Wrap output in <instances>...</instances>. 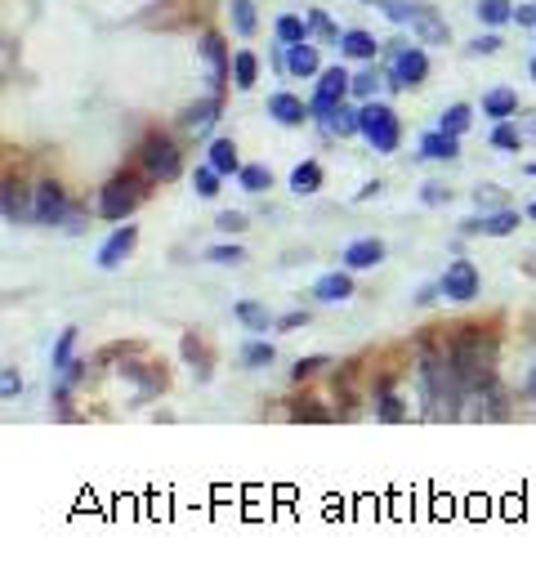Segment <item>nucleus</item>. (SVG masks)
I'll return each instance as SVG.
<instances>
[{"label": "nucleus", "instance_id": "f257e3e1", "mask_svg": "<svg viewBox=\"0 0 536 581\" xmlns=\"http://www.w3.org/2000/svg\"><path fill=\"white\" fill-rule=\"evenodd\" d=\"M465 380L456 371L452 354H425L420 358V407L429 421H456L465 412Z\"/></svg>", "mask_w": 536, "mask_h": 581}, {"label": "nucleus", "instance_id": "f03ea898", "mask_svg": "<svg viewBox=\"0 0 536 581\" xmlns=\"http://www.w3.org/2000/svg\"><path fill=\"white\" fill-rule=\"evenodd\" d=\"M358 135L367 139V148L371 152H380V157H389V152H398L402 144V121H398V112L389 108V103H362L358 108Z\"/></svg>", "mask_w": 536, "mask_h": 581}, {"label": "nucleus", "instance_id": "7ed1b4c3", "mask_svg": "<svg viewBox=\"0 0 536 581\" xmlns=\"http://www.w3.org/2000/svg\"><path fill=\"white\" fill-rule=\"evenodd\" d=\"M389 54H394V59H389V76H385L389 90H407V85H420L429 76V50L425 45L394 41Z\"/></svg>", "mask_w": 536, "mask_h": 581}, {"label": "nucleus", "instance_id": "20e7f679", "mask_svg": "<svg viewBox=\"0 0 536 581\" xmlns=\"http://www.w3.org/2000/svg\"><path fill=\"white\" fill-rule=\"evenodd\" d=\"M139 202H143V188H139V179H130V175H112L108 184L99 188V215L112 219V224H126V219L139 211Z\"/></svg>", "mask_w": 536, "mask_h": 581}, {"label": "nucleus", "instance_id": "39448f33", "mask_svg": "<svg viewBox=\"0 0 536 581\" xmlns=\"http://www.w3.org/2000/svg\"><path fill=\"white\" fill-rule=\"evenodd\" d=\"M139 166L152 184H170V179H179V170H184V157H179V148L170 144L166 135H148L139 148Z\"/></svg>", "mask_w": 536, "mask_h": 581}, {"label": "nucleus", "instance_id": "423d86ee", "mask_svg": "<svg viewBox=\"0 0 536 581\" xmlns=\"http://www.w3.org/2000/svg\"><path fill=\"white\" fill-rule=\"evenodd\" d=\"M197 59H201V68H206L210 94H224V85L233 81V54H228V41L219 32H201Z\"/></svg>", "mask_w": 536, "mask_h": 581}, {"label": "nucleus", "instance_id": "0eeeda50", "mask_svg": "<svg viewBox=\"0 0 536 581\" xmlns=\"http://www.w3.org/2000/svg\"><path fill=\"white\" fill-rule=\"evenodd\" d=\"M349 85H353V76L344 72V68H322L318 85H313V99H309L313 117H318V121H331L335 112H340V103L349 99Z\"/></svg>", "mask_w": 536, "mask_h": 581}, {"label": "nucleus", "instance_id": "6e6552de", "mask_svg": "<svg viewBox=\"0 0 536 581\" xmlns=\"http://www.w3.org/2000/svg\"><path fill=\"white\" fill-rule=\"evenodd\" d=\"M478 291H483V273H478L469 260H452V264H447V273L438 278V295L452 300V304L478 300Z\"/></svg>", "mask_w": 536, "mask_h": 581}, {"label": "nucleus", "instance_id": "1a4fd4ad", "mask_svg": "<svg viewBox=\"0 0 536 581\" xmlns=\"http://www.w3.org/2000/svg\"><path fill=\"white\" fill-rule=\"evenodd\" d=\"M32 206H36V224H50V228H63L67 219V193L63 184H54V179H41L32 193Z\"/></svg>", "mask_w": 536, "mask_h": 581}, {"label": "nucleus", "instance_id": "9d476101", "mask_svg": "<svg viewBox=\"0 0 536 581\" xmlns=\"http://www.w3.org/2000/svg\"><path fill=\"white\" fill-rule=\"evenodd\" d=\"M282 68L286 76H322V54L313 41H295L282 45Z\"/></svg>", "mask_w": 536, "mask_h": 581}, {"label": "nucleus", "instance_id": "9b49d317", "mask_svg": "<svg viewBox=\"0 0 536 581\" xmlns=\"http://www.w3.org/2000/svg\"><path fill=\"white\" fill-rule=\"evenodd\" d=\"M134 242H139V228H134L130 219H126V224H117V228H112L108 242L99 246V269H117V264L134 251Z\"/></svg>", "mask_w": 536, "mask_h": 581}, {"label": "nucleus", "instance_id": "f8f14e48", "mask_svg": "<svg viewBox=\"0 0 536 581\" xmlns=\"http://www.w3.org/2000/svg\"><path fill=\"white\" fill-rule=\"evenodd\" d=\"M268 117H273L277 126H304V117H313V108H304L300 94L277 90V94H268Z\"/></svg>", "mask_w": 536, "mask_h": 581}, {"label": "nucleus", "instance_id": "ddd939ff", "mask_svg": "<svg viewBox=\"0 0 536 581\" xmlns=\"http://www.w3.org/2000/svg\"><path fill=\"white\" fill-rule=\"evenodd\" d=\"M385 260V242L380 237H358V242H349L344 246V269H353V273H362V269H376V264Z\"/></svg>", "mask_w": 536, "mask_h": 581}, {"label": "nucleus", "instance_id": "4468645a", "mask_svg": "<svg viewBox=\"0 0 536 581\" xmlns=\"http://www.w3.org/2000/svg\"><path fill=\"white\" fill-rule=\"evenodd\" d=\"M416 152L425 161H456V157H461V135H447V130H425Z\"/></svg>", "mask_w": 536, "mask_h": 581}, {"label": "nucleus", "instance_id": "2eb2a0df", "mask_svg": "<svg viewBox=\"0 0 536 581\" xmlns=\"http://www.w3.org/2000/svg\"><path fill=\"white\" fill-rule=\"evenodd\" d=\"M353 295V269H335V273H322L318 282H313V300L318 304H340Z\"/></svg>", "mask_w": 536, "mask_h": 581}, {"label": "nucleus", "instance_id": "dca6fc26", "mask_svg": "<svg viewBox=\"0 0 536 581\" xmlns=\"http://www.w3.org/2000/svg\"><path fill=\"white\" fill-rule=\"evenodd\" d=\"M340 54L344 59H358V63H371L380 54V41L371 32H358V27H353V32H344L340 36Z\"/></svg>", "mask_w": 536, "mask_h": 581}, {"label": "nucleus", "instance_id": "f3484780", "mask_svg": "<svg viewBox=\"0 0 536 581\" xmlns=\"http://www.w3.org/2000/svg\"><path fill=\"white\" fill-rule=\"evenodd\" d=\"M376 416L385 425H398V421H407V403L394 394V380H380L376 385Z\"/></svg>", "mask_w": 536, "mask_h": 581}, {"label": "nucleus", "instance_id": "a211bd4d", "mask_svg": "<svg viewBox=\"0 0 536 581\" xmlns=\"http://www.w3.org/2000/svg\"><path fill=\"white\" fill-rule=\"evenodd\" d=\"M215 121H219V94H210V99H201L184 112V130H193V135H210Z\"/></svg>", "mask_w": 536, "mask_h": 581}, {"label": "nucleus", "instance_id": "6ab92c4d", "mask_svg": "<svg viewBox=\"0 0 536 581\" xmlns=\"http://www.w3.org/2000/svg\"><path fill=\"white\" fill-rule=\"evenodd\" d=\"M206 161L210 166L219 170V175H237V170H242V157H237V144L233 139H210V148H206Z\"/></svg>", "mask_w": 536, "mask_h": 581}, {"label": "nucleus", "instance_id": "aec40b11", "mask_svg": "<svg viewBox=\"0 0 536 581\" xmlns=\"http://www.w3.org/2000/svg\"><path fill=\"white\" fill-rule=\"evenodd\" d=\"M483 112H487L492 121L514 117V112H519V94H514L510 85H496V90H487V94H483Z\"/></svg>", "mask_w": 536, "mask_h": 581}, {"label": "nucleus", "instance_id": "412c9836", "mask_svg": "<svg viewBox=\"0 0 536 581\" xmlns=\"http://www.w3.org/2000/svg\"><path fill=\"white\" fill-rule=\"evenodd\" d=\"M425 14H434V5H425V0H389L385 5V18L398 27H416Z\"/></svg>", "mask_w": 536, "mask_h": 581}, {"label": "nucleus", "instance_id": "4be33fe9", "mask_svg": "<svg viewBox=\"0 0 536 581\" xmlns=\"http://www.w3.org/2000/svg\"><path fill=\"white\" fill-rule=\"evenodd\" d=\"M5 219L9 224H23V219H36V206H32V197L23 193V188H14V179H5Z\"/></svg>", "mask_w": 536, "mask_h": 581}, {"label": "nucleus", "instance_id": "5701e85b", "mask_svg": "<svg viewBox=\"0 0 536 581\" xmlns=\"http://www.w3.org/2000/svg\"><path fill=\"white\" fill-rule=\"evenodd\" d=\"M273 32H277L282 45H295V41H309L313 27H309V14H277Z\"/></svg>", "mask_w": 536, "mask_h": 581}, {"label": "nucleus", "instance_id": "b1692460", "mask_svg": "<svg viewBox=\"0 0 536 581\" xmlns=\"http://www.w3.org/2000/svg\"><path fill=\"white\" fill-rule=\"evenodd\" d=\"M233 313L242 318V327H251V331H277V318L264 309L260 300H237Z\"/></svg>", "mask_w": 536, "mask_h": 581}, {"label": "nucleus", "instance_id": "393cba45", "mask_svg": "<svg viewBox=\"0 0 536 581\" xmlns=\"http://www.w3.org/2000/svg\"><path fill=\"white\" fill-rule=\"evenodd\" d=\"M474 14H478V23L492 27V32H496V27H505V23H514V5H510V0H478Z\"/></svg>", "mask_w": 536, "mask_h": 581}, {"label": "nucleus", "instance_id": "a878e982", "mask_svg": "<svg viewBox=\"0 0 536 581\" xmlns=\"http://www.w3.org/2000/svg\"><path fill=\"white\" fill-rule=\"evenodd\" d=\"M255 81H260V59H255L251 50H237L233 54V85L237 90H255Z\"/></svg>", "mask_w": 536, "mask_h": 581}, {"label": "nucleus", "instance_id": "bb28decb", "mask_svg": "<svg viewBox=\"0 0 536 581\" xmlns=\"http://www.w3.org/2000/svg\"><path fill=\"white\" fill-rule=\"evenodd\" d=\"M318 188H322V166H318V161H300V166H295L291 170V193H318Z\"/></svg>", "mask_w": 536, "mask_h": 581}, {"label": "nucleus", "instance_id": "cd10ccee", "mask_svg": "<svg viewBox=\"0 0 536 581\" xmlns=\"http://www.w3.org/2000/svg\"><path fill=\"white\" fill-rule=\"evenodd\" d=\"M233 32L237 36H255L260 32V9H255V0H233Z\"/></svg>", "mask_w": 536, "mask_h": 581}, {"label": "nucleus", "instance_id": "c85d7f7f", "mask_svg": "<svg viewBox=\"0 0 536 581\" xmlns=\"http://www.w3.org/2000/svg\"><path fill=\"white\" fill-rule=\"evenodd\" d=\"M478 224H483V237H505V233H514L519 228V211H487V215H478Z\"/></svg>", "mask_w": 536, "mask_h": 581}, {"label": "nucleus", "instance_id": "c756f323", "mask_svg": "<svg viewBox=\"0 0 536 581\" xmlns=\"http://www.w3.org/2000/svg\"><path fill=\"white\" fill-rule=\"evenodd\" d=\"M411 32L420 36V45H447V41H452V32H447V23L438 18V9H434V14L420 18V23L411 27Z\"/></svg>", "mask_w": 536, "mask_h": 581}, {"label": "nucleus", "instance_id": "7c9ffc66", "mask_svg": "<svg viewBox=\"0 0 536 581\" xmlns=\"http://www.w3.org/2000/svg\"><path fill=\"white\" fill-rule=\"evenodd\" d=\"M469 126H474V108H469V103H452V108H443V117H438V130H447V135H465Z\"/></svg>", "mask_w": 536, "mask_h": 581}, {"label": "nucleus", "instance_id": "2f4dec72", "mask_svg": "<svg viewBox=\"0 0 536 581\" xmlns=\"http://www.w3.org/2000/svg\"><path fill=\"white\" fill-rule=\"evenodd\" d=\"M237 184H242L246 193H268V188H273V170L260 166V161H255V166H242L237 170Z\"/></svg>", "mask_w": 536, "mask_h": 581}, {"label": "nucleus", "instance_id": "473e14b6", "mask_svg": "<svg viewBox=\"0 0 536 581\" xmlns=\"http://www.w3.org/2000/svg\"><path fill=\"white\" fill-rule=\"evenodd\" d=\"M277 358V345H268V340H260V336H251L242 345V367H268Z\"/></svg>", "mask_w": 536, "mask_h": 581}, {"label": "nucleus", "instance_id": "72a5a7b5", "mask_svg": "<svg viewBox=\"0 0 536 581\" xmlns=\"http://www.w3.org/2000/svg\"><path fill=\"white\" fill-rule=\"evenodd\" d=\"M380 94V72L376 68H367V72H358L353 76V85H349V99H358V103H371Z\"/></svg>", "mask_w": 536, "mask_h": 581}, {"label": "nucleus", "instance_id": "f704fd0d", "mask_svg": "<svg viewBox=\"0 0 536 581\" xmlns=\"http://www.w3.org/2000/svg\"><path fill=\"white\" fill-rule=\"evenodd\" d=\"M72 349H76V327H63L59 340H54V354H50L54 371H67V367H72Z\"/></svg>", "mask_w": 536, "mask_h": 581}, {"label": "nucleus", "instance_id": "c9c22d12", "mask_svg": "<svg viewBox=\"0 0 536 581\" xmlns=\"http://www.w3.org/2000/svg\"><path fill=\"white\" fill-rule=\"evenodd\" d=\"M492 148H501V152H519V148H523V135H519V126H514L510 117L496 121V130H492Z\"/></svg>", "mask_w": 536, "mask_h": 581}, {"label": "nucleus", "instance_id": "e433bc0d", "mask_svg": "<svg viewBox=\"0 0 536 581\" xmlns=\"http://www.w3.org/2000/svg\"><path fill=\"white\" fill-rule=\"evenodd\" d=\"M322 130H327L331 139H349V135H358V112H349V108H340L331 121H322Z\"/></svg>", "mask_w": 536, "mask_h": 581}, {"label": "nucleus", "instance_id": "4c0bfd02", "mask_svg": "<svg viewBox=\"0 0 536 581\" xmlns=\"http://www.w3.org/2000/svg\"><path fill=\"white\" fill-rule=\"evenodd\" d=\"M219 170L210 166V161H201V166L193 170V188H197V197H219Z\"/></svg>", "mask_w": 536, "mask_h": 581}, {"label": "nucleus", "instance_id": "58836bf2", "mask_svg": "<svg viewBox=\"0 0 536 581\" xmlns=\"http://www.w3.org/2000/svg\"><path fill=\"white\" fill-rule=\"evenodd\" d=\"M201 260H206V264H242L246 251L237 242H219V246H206V251H201Z\"/></svg>", "mask_w": 536, "mask_h": 581}, {"label": "nucleus", "instance_id": "ea45409f", "mask_svg": "<svg viewBox=\"0 0 536 581\" xmlns=\"http://www.w3.org/2000/svg\"><path fill=\"white\" fill-rule=\"evenodd\" d=\"M309 27H313V36H318V41H331V45H340V27L331 23V14L327 9H309Z\"/></svg>", "mask_w": 536, "mask_h": 581}, {"label": "nucleus", "instance_id": "a19ab883", "mask_svg": "<svg viewBox=\"0 0 536 581\" xmlns=\"http://www.w3.org/2000/svg\"><path fill=\"white\" fill-rule=\"evenodd\" d=\"M474 202L483 206V211H501V206H505V188H496V184H478V188H474Z\"/></svg>", "mask_w": 536, "mask_h": 581}, {"label": "nucleus", "instance_id": "79ce46f5", "mask_svg": "<svg viewBox=\"0 0 536 581\" xmlns=\"http://www.w3.org/2000/svg\"><path fill=\"white\" fill-rule=\"evenodd\" d=\"M215 228H219V233H246V228H251V219H246L242 211H219Z\"/></svg>", "mask_w": 536, "mask_h": 581}, {"label": "nucleus", "instance_id": "37998d69", "mask_svg": "<svg viewBox=\"0 0 536 581\" xmlns=\"http://www.w3.org/2000/svg\"><path fill=\"white\" fill-rule=\"evenodd\" d=\"M496 50H501V36H496V32L474 36V41L465 45V54H469V59H483V54H496Z\"/></svg>", "mask_w": 536, "mask_h": 581}, {"label": "nucleus", "instance_id": "c03bdc74", "mask_svg": "<svg viewBox=\"0 0 536 581\" xmlns=\"http://www.w3.org/2000/svg\"><path fill=\"white\" fill-rule=\"evenodd\" d=\"M420 202H425V206H443V202H452V188L438 184V179H429V184H420Z\"/></svg>", "mask_w": 536, "mask_h": 581}, {"label": "nucleus", "instance_id": "a18cd8bd", "mask_svg": "<svg viewBox=\"0 0 536 581\" xmlns=\"http://www.w3.org/2000/svg\"><path fill=\"white\" fill-rule=\"evenodd\" d=\"M322 367H331V358H300V363L291 367V380H309V376H318Z\"/></svg>", "mask_w": 536, "mask_h": 581}, {"label": "nucleus", "instance_id": "49530a36", "mask_svg": "<svg viewBox=\"0 0 536 581\" xmlns=\"http://www.w3.org/2000/svg\"><path fill=\"white\" fill-rule=\"evenodd\" d=\"M0 394H5V398L23 394V376H18V367H5V371H0Z\"/></svg>", "mask_w": 536, "mask_h": 581}, {"label": "nucleus", "instance_id": "de8ad7c7", "mask_svg": "<svg viewBox=\"0 0 536 581\" xmlns=\"http://www.w3.org/2000/svg\"><path fill=\"white\" fill-rule=\"evenodd\" d=\"M309 322V309H295V313H286V318H277V331H295V327H304Z\"/></svg>", "mask_w": 536, "mask_h": 581}, {"label": "nucleus", "instance_id": "09e8293b", "mask_svg": "<svg viewBox=\"0 0 536 581\" xmlns=\"http://www.w3.org/2000/svg\"><path fill=\"white\" fill-rule=\"evenodd\" d=\"M514 23H519V27H536V5H514Z\"/></svg>", "mask_w": 536, "mask_h": 581}, {"label": "nucleus", "instance_id": "8fccbe9b", "mask_svg": "<svg viewBox=\"0 0 536 581\" xmlns=\"http://www.w3.org/2000/svg\"><path fill=\"white\" fill-rule=\"evenodd\" d=\"M438 295V287H425V291H416V304H429Z\"/></svg>", "mask_w": 536, "mask_h": 581}, {"label": "nucleus", "instance_id": "3c124183", "mask_svg": "<svg viewBox=\"0 0 536 581\" xmlns=\"http://www.w3.org/2000/svg\"><path fill=\"white\" fill-rule=\"evenodd\" d=\"M528 394H532V398H536V367H532V371H528Z\"/></svg>", "mask_w": 536, "mask_h": 581}, {"label": "nucleus", "instance_id": "603ef678", "mask_svg": "<svg viewBox=\"0 0 536 581\" xmlns=\"http://www.w3.org/2000/svg\"><path fill=\"white\" fill-rule=\"evenodd\" d=\"M528 219H536V202H532V206H528Z\"/></svg>", "mask_w": 536, "mask_h": 581}, {"label": "nucleus", "instance_id": "864d4df0", "mask_svg": "<svg viewBox=\"0 0 536 581\" xmlns=\"http://www.w3.org/2000/svg\"><path fill=\"white\" fill-rule=\"evenodd\" d=\"M367 5H389V0H367Z\"/></svg>", "mask_w": 536, "mask_h": 581}, {"label": "nucleus", "instance_id": "5fc2aeb1", "mask_svg": "<svg viewBox=\"0 0 536 581\" xmlns=\"http://www.w3.org/2000/svg\"><path fill=\"white\" fill-rule=\"evenodd\" d=\"M528 175H532V179H536V161H532V166H528Z\"/></svg>", "mask_w": 536, "mask_h": 581}, {"label": "nucleus", "instance_id": "6e6d98bb", "mask_svg": "<svg viewBox=\"0 0 536 581\" xmlns=\"http://www.w3.org/2000/svg\"><path fill=\"white\" fill-rule=\"evenodd\" d=\"M532 81H536V59H532Z\"/></svg>", "mask_w": 536, "mask_h": 581}]
</instances>
